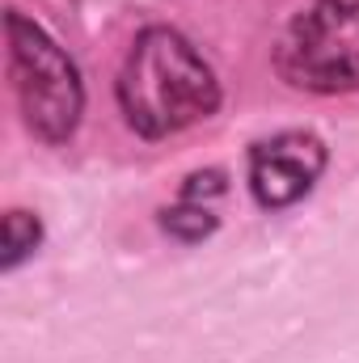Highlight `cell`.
Instances as JSON below:
<instances>
[{
	"mask_svg": "<svg viewBox=\"0 0 359 363\" xmlns=\"http://www.w3.org/2000/svg\"><path fill=\"white\" fill-rule=\"evenodd\" d=\"M114 101L123 123L140 140L157 144L207 123L220 110L224 89L216 68L182 30L144 26L114 77Z\"/></svg>",
	"mask_w": 359,
	"mask_h": 363,
	"instance_id": "6da1fadb",
	"label": "cell"
},
{
	"mask_svg": "<svg viewBox=\"0 0 359 363\" xmlns=\"http://www.w3.org/2000/svg\"><path fill=\"white\" fill-rule=\"evenodd\" d=\"M4 55H9V85L26 131L51 148L68 144L85 118V81L68 47L21 9H9Z\"/></svg>",
	"mask_w": 359,
	"mask_h": 363,
	"instance_id": "7a4b0ae2",
	"label": "cell"
},
{
	"mask_svg": "<svg viewBox=\"0 0 359 363\" xmlns=\"http://www.w3.org/2000/svg\"><path fill=\"white\" fill-rule=\"evenodd\" d=\"M275 72L317 97L359 93V0L304 4L275 47Z\"/></svg>",
	"mask_w": 359,
	"mask_h": 363,
	"instance_id": "3957f363",
	"label": "cell"
},
{
	"mask_svg": "<svg viewBox=\"0 0 359 363\" xmlns=\"http://www.w3.org/2000/svg\"><path fill=\"white\" fill-rule=\"evenodd\" d=\"M330 169V148L317 131L292 127L258 140L245 157V186L263 211H287L304 203Z\"/></svg>",
	"mask_w": 359,
	"mask_h": 363,
	"instance_id": "277c9868",
	"label": "cell"
},
{
	"mask_svg": "<svg viewBox=\"0 0 359 363\" xmlns=\"http://www.w3.org/2000/svg\"><path fill=\"white\" fill-rule=\"evenodd\" d=\"M43 237H47V228H43V220H38L34 211L9 207L4 220H0V271L13 274L21 262H30V258L38 254Z\"/></svg>",
	"mask_w": 359,
	"mask_h": 363,
	"instance_id": "5b68a950",
	"label": "cell"
},
{
	"mask_svg": "<svg viewBox=\"0 0 359 363\" xmlns=\"http://www.w3.org/2000/svg\"><path fill=\"white\" fill-rule=\"evenodd\" d=\"M161 228H165L174 241H182V245H199V241H207V237L220 228V220H216V211H211L207 203L178 199L174 207L161 211Z\"/></svg>",
	"mask_w": 359,
	"mask_h": 363,
	"instance_id": "8992f818",
	"label": "cell"
},
{
	"mask_svg": "<svg viewBox=\"0 0 359 363\" xmlns=\"http://www.w3.org/2000/svg\"><path fill=\"white\" fill-rule=\"evenodd\" d=\"M224 190H228L224 169H199V174H190V178L182 182L178 199H190V203H211V199H220Z\"/></svg>",
	"mask_w": 359,
	"mask_h": 363,
	"instance_id": "52a82bcc",
	"label": "cell"
}]
</instances>
